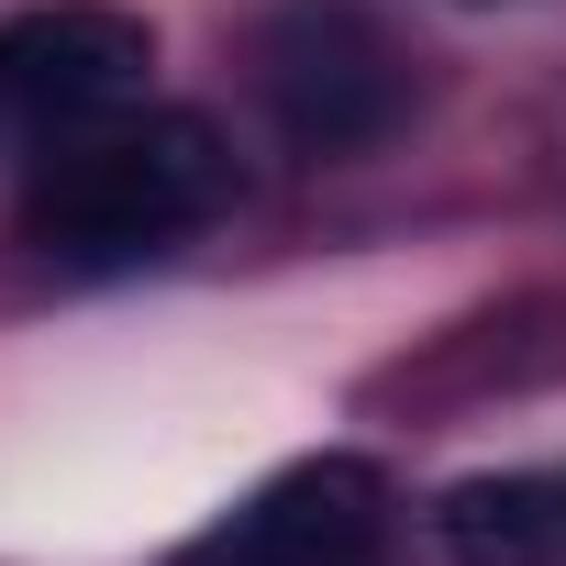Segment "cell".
<instances>
[{"label": "cell", "instance_id": "1", "mask_svg": "<svg viewBox=\"0 0 566 566\" xmlns=\"http://www.w3.org/2000/svg\"><path fill=\"white\" fill-rule=\"evenodd\" d=\"M233 200V156L200 112H123L101 134H67L23 178V233L67 277H123L178 255Z\"/></svg>", "mask_w": 566, "mask_h": 566}, {"label": "cell", "instance_id": "2", "mask_svg": "<svg viewBox=\"0 0 566 566\" xmlns=\"http://www.w3.org/2000/svg\"><path fill=\"white\" fill-rule=\"evenodd\" d=\"M255 101L290 156H367L411 112V67L367 0H277L255 23Z\"/></svg>", "mask_w": 566, "mask_h": 566}, {"label": "cell", "instance_id": "3", "mask_svg": "<svg viewBox=\"0 0 566 566\" xmlns=\"http://www.w3.org/2000/svg\"><path fill=\"white\" fill-rule=\"evenodd\" d=\"M145 78H156L145 12H112V0H34V12L0 23V134L12 145L101 134V123L145 112Z\"/></svg>", "mask_w": 566, "mask_h": 566}, {"label": "cell", "instance_id": "4", "mask_svg": "<svg viewBox=\"0 0 566 566\" xmlns=\"http://www.w3.org/2000/svg\"><path fill=\"white\" fill-rule=\"evenodd\" d=\"M167 566H400V511L367 455H301L244 489L211 533H189Z\"/></svg>", "mask_w": 566, "mask_h": 566}, {"label": "cell", "instance_id": "5", "mask_svg": "<svg viewBox=\"0 0 566 566\" xmlns=\"http://www.w3.org/2000/svg\"><path fill=\"white\" fill-rule=\"evenodd\" d=\"M444 566H566V467H511V478H467L433 511Z\"/></svg>", "mask_w": 566, "mask_h": 566}]
</instances>
